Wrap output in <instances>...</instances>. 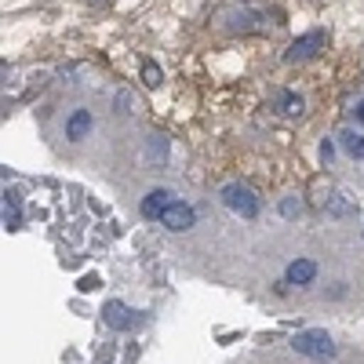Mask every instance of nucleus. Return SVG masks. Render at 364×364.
<instances>
[{
	"label": "nucleus",
	"mask_w": 364,
	"mask_h": 364,
	"mask_svg": "<svg viewBox=\"0 0 364 364\" xmlns=\"http://www.w3.org/2000/svg\"><path fill=\"white\" fill-rule=\"evenodd\" d=\"M291 346H295L299 353H306V357H317V360L336 357V343H331V336H328V331H321V328L299 331V336L291 339Z\"/></svg>",
	"instance_id": "obj_1"
},
{
	"label": "nucleus",
	"mask_w": 364,
	"mask_h": 364,
	"mask_svg": "<svg viewBox=\"0 0 364 364\" xmlns=\"http://www.w3.org/2000/svg\"><path fill=\"white\" fill-rule=\"evenodd\" d=\"M223 200H226V208H233L237 215H245V219H255L259 215V197L248 186H240V182H233V186L223 190Z\"/></svg>",
	"instance_id": "obj_2"
},
{
	"label": "nucleus",
	"mask_w": 364,
	"mask_h": 364,
	"mask_svg": "<svg viewBox=\"0 0 364 364\" xmlns=\"http://www.w3.org/2000/svg\"><path fill=\"white\" fill-rule=\"evenodd\" d=\"M324 44H328V33H324V29H310L306 37H299V41L288 48V63H299V58H310V55H317Z\"/></svg>",
	"instance_id": "obj_3"
},
{
	"label": "nucleus",
	"mask_w": 364,
	"mask_h": 364,
	"mask_svg": "<svg viewBox=\"0 0 364 364\" xmlns=\"http://www.w3.org/2000/svg\"><path fill=\"white\" fill-rule=\"evenodd\" d=\"M161 223H164L171 233L190 230V226H193V208H190V204H182V200H171V204H168V211L161 215Z\"/></svg>",
	"instance_id": "obj_4"
},
{
	"label": "nucleus",
	"mask_w": 364,
	"mask_h": 364,
	"mask_svg": "<svg viewBox=\"0 0 364 364\" xmlns=\"http://www.w3.org/2000/svg\"><path fill=\"white\" fill-rule=\"evenodd\" d=\"M314 273H317V266H314L310 259H295V262L284 269V281H288V284H310Z\"/></svg>",
	"instance_id": "obj_5"
},
{
	"label": "nucleus",
	"mask_w": 364,
	"mask_h": 364,
	"mask_svg": "<svg viewBox=\"0 0 364 364\" xmlns=\"http://www.w3.org/2000/svg\"><path fill=\"white\" fill-rule=\"evenodd\" d=\"M168 193L164 190H154V193H146V200H142V215L146 219H161L164 215V211H168Z\"/></svg>",
	"instance_id": "obj_6"
},
{
	"label": "nucleus",
	"mask_w": 364,
	"mask_h": 364,
	"mask_svg": "<svg viewBox=\"0 0 364 364\" xmlns=\"http://www.w3.org/2000/svg\"><path fill=\"white\" fill-rule=\"evenodd\" d=\"M87 132H91V113H87V109H77V113L66 120V135H70L73 142H80Z\"/></svg>",
	"instance_id": "obj_7"
},
{
	"label": "nucleus",
	"mask_w": 364,
	"mask_h": 364,
	"mask_svg": "<svg viewBox=\"0 0 364 364\" xmlns=\"http://www.w3.org/2000/svg\"><path fill=\"white\" fill-rule=\"evenodd\" d=\"M132 310L128 306H120V302H106V324L109 328H132Z\"/></svg>",
	"instance_id": "obj_8"
},
{
	"label": "nucleus",
	"mask_w": 364,
	"mask_h": 364,
	"mask_svg": "<svg viewBox=\"0 0 364 364\" xmlns=\"http://www.w3.org/2000/svg\"><path fill=\"white\" fill-rule=\"evenodd\" d=\"M339 139H343V149H346L350 157L364 161V135H357V132H343Z\"/></svg>",
	"instance_id": "obj_9"
},
{
	"label": "nucleus",
	"mask_w": 364,
	"mask_h": 364,
	"mask_svg": "<svg viewBox=\"0 0 364 364\" xmlns=\"http://www.w3.org/2000/svg\"><path fill=\"white\" fill-rule=\"evenodd\" d=\"M161 80H164V73H161L157 63H146V66H142V84H146V87H157Z\"/></svg>",
	"instance_id": "obj_10"
},
{
	"label": "nucleus",
	"mask_w": 364,
	"mask_h": 364,
	"mask_svg": "<svg viewBox=\"0 0 364 364\" xmlns=\"http://www.w3.org/2000/svg\"><path fill=\"white\" fill-rule=\"evenodd\" d=\"M281 109L284 113H302V99L299 95H281Z\"/></svg>",
	"instance_id": "obj_11"
},
{
	"label": "nucleus",
	"mask_w": 364,
	"mask_h": 364,
	"mask_svg": "<svg viewBox=\"0 0 364 364\" xmlns=\"http://www.w3.org/2000/svg\"><path fill=\"white\" fill-rule=\"evenodd\" d=\"M331 154H336V149H331V142H321V157L331 161Z\"/></svg>",
	"instance_id": "obj_12"
},
{
	"label": "nucleus",
	"mask_w": 364,
	"mask_h": 364,
	"mask_svg": "<svg viewBox=\"0 0 364 364\" xmlns=\"http://www.w3.org/2000/svg\"><path fill=\"white\" fill-rule=\"evenodd\" d=\"M353 113H357V120H360V124H364V99L357 102V109H353Z\"/></svg>",
	"instance_id": "obj_13"
}]
</instances>
